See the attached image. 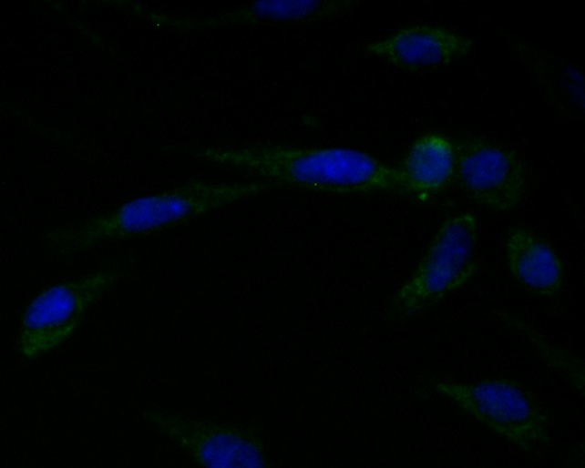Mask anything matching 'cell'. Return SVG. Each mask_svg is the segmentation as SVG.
<instances>
[{
	"instance_id": "cell-10",
	"label": "cell",
	"mask_w": 585,
	"mask_h": 468,
	"mask_svg": "<svg viewBox=\"0 0 585 468\" xmlns=\"http://www.w3.org/2000/svg\"><path fill=\"white\" fill-rule=\"evenodd\" d=\"M506 257L513 277L533 294L552 298L562 289L565 275L560 257L531 229L524 227L509 229Z\"/></svg>"
},
{
	"instance_id": "cell-7",
	"label": "cell",
	"mask_w": 585,
	"mask_h": 468,
	"mask_svg": "<svg viewBox=\"0 0 585 468\" xmlns=\"http://www.w3.org/2000/svg\"><path fill=\"white\" fill-rule=\"evenodd\" d=\"M455 179L477 204L494 211L514 209L526 191V167L513 149L479 137L455 140Z\"/></svg>"
},
{
	"instance_id": "cell-1",
	"label": "cell",
	"mask_w": 585,
	"mask_h": 468,
	"mask_svg": "<svg viewBox=\"0 0 585 468\" xmlns=\"http://www.w3.org/2000/svg\"><path fill=\"white\" fill-rule=\"evenodd\" d=\"M190 154L255 175L275 188L338 195L401 192L397 168L352 148L206 147L191 149Z\"/></svg>"
},
{
	"instance_id": "cell-2",
	"label": "cell",
	"mask_w": 585,
	"mask_h": 468,
	"mask_svg": "<svg viewBox=\"0 0 585 468\" xmlns=\"http://www.w3.org/2000/svg\"><path fill=\"white\" fill-rule=\"evenodd\" d=\"M272 188V184L260 179H192L162 192L133 198L88 219L49 229L43 241L52 254L67 257L103 242L126 240L176 227Z\"/></svg>"
},
{
	"instance_id": "cell-6",
	"label": "cell",
	"mask_w": 585,
	"mask_h": 468,
	"mask_svg": "<svg viewBox=\"0 0 585 468\" xmlns=\"http://www.w3.org/2000/svg\"><path fill=\"white\" fill-rule=\"evenodd\" d=\"M143 419L203 467L270 466L265 442L252 427L149 408Z\"/></svg>"
},
{
	"instance_id": "cell-11",
	"label": "cell",
	"mask_w": 585,
	"mask_h": 468,
	"mask_svg": "<svg viewBox=\"0 0 585 468\" xmlns=\"http://www.w3.org/2000/svg\"><path fill=\"white\" fill-rule=\"evenodd\" d=\"M397 169L401 193L428 197L444 190L455 179V140L436 132L421 135Z\"/></svg>"
},
{
	"instance_id": "cell-5",
	"label": "cell",
	"mask_w": 585,
	"mask_h": 468,
	"mask_svg": "<svg viewBox=\"0 0 585 468\" xmlns=\"http://www.w3.org/2000/svg\"><path fill=\"white\" fill-rule=\"evenodd\" d=\"M121 275L118 267H107L42 290L23 312L17 340L20 355L33 360L61 346Z\"/></svg>"
},
{
	"instance_id": "cell-8",
	"label": "cell",
	"mask_w": 585,
	"mask_h": 468,
	"mask_svg": "<svg viewBox=\"0 0 585 468\" xmlns=\"http://www.w3.org/2000/svg\"><path fill=\"white\" fill-rule=\"evenodd\" d=\"M474 48L470 37L443 26L416 24L364 46V52L384 58L408 72L436 69L467 56Z\"/></svg>"
},
{
	"instance_id": "cell-4",
	"label": "cell",
	"mask_w": 585,
	"mask_h": 468,
	"mask_svg": "<svg viewBox=\"0 0 585 468\" xmlns=\"http://www.w3.org/2000/svg\"><path fill=\"white\" fill-rule=\"evenodd\" d=\"M432 389L524 452L549 443V417L539 400L508 378L436 381Z\"/></svg>"
},
{
	"instance_id": "cell-9",
	"label": "cell",
	"mask_w": 585,
	"mask_h": 468,
	"mask_svg": "<svg viewBox=\"0 0 585 468\" xmlns=\"http://www.w3.org/2000/svg\"><path fill=\"white\" fill-rule=\"evenodd\" d=\"M505 39L547 102L563 116L583 117L584 77L579 66L520 36L509 34Z\"/></svg>"
},
{
	"instance_id": "cell-3",
	"label": "cell",
	"mask_w": 585,
	"mask_h": 468,
	"mask_svg": "<svg viewBox=\"0 0 585 468\" xmlns=\"http://www.w3.org/2000/svg\"><path fill=\"white\" fill-rule=\"evenodd\" d=\"M477 240L474 214L464 212L445 219L412 274L395 293L389 320H407L467 284L478 269Z\"/></svg>"
},
{
	"instance_id": "cell-12",
	"label": "cell",
	"mask_w": 585,
	"mask_h": 468,
	"mask_svg": "<svg viewBox=\"0 0 585 468\" xmlns=\"http://www.w3.org/2000/svg\"><path fill=\"white\" fill-rule=\"evenodd\" d=\"M191 27L217 28L227 25H272L271 1H257L241 7L221 12L198 22L179 23Z\"/></svg>"
}]
</instances>
